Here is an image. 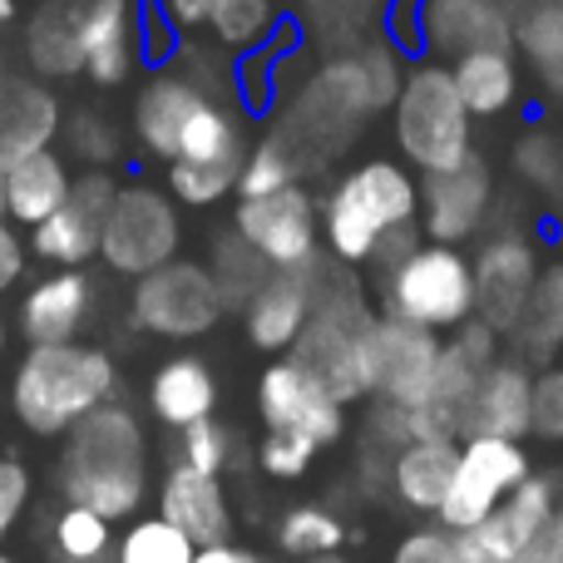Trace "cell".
<instances>
[{"label": "cell", "mask_w": 563, "mask_h": 563, "mask_svg": "<svg viewBox=\"0 0 563 563\" xmlns=\"http://www.w3.org/2000/svg\"><path fill=\"white\" fill-rule=\"evenodd\" d=\"M420 238V174L400 158L371 154L321 194V247L346 267H386Z\"/></svg>", "instance_id": "cell-1"}, {"label": "cell", "mask_w": 563, "mask_h": 563, "mask_svg": "<svg viewBox=\"0 0 563 563\" xmlns=\"http://www.w3.org/2000/svg\"><path fill=\"white\" fill-rule=\"evenodd\" d=\"M59 495H65V505H85L104 515L109 525L139 519L148 499V435L144 420L124 400H104L65 435Z\"/></svg>", "instance_id": "cell-2"}, {"label": "cell", "mask_w": 563, "mask_h": 563, "mask_svg": "<svg viewBox=\"0 0 563 563\" xmlns=\"http://www.w3.org/2000/svg\"><path fill=\"white\" fill-rule=\"evenodd\" d=\"M119 396V366L109 351L85 341L30 346L10 376V410L30 435L59 440L104 400Z\"/></svg>", "instance_id": "cell-3"}, {"label": "cell", "mask_w": 563, "mask_h": 563, "mask_svg": "<svg viewBox=\"0 0 563 563\" xmlns=\"http://www.w3.org/2000/svg\"><path fill=\"white\" fill-rule=\"evenodd\" d=\"M386 114L396 158L410 174H445L475 154V114L465 109L455 79H450V65H440V59H410L396 104Z\"/></svg>", "instance_id": "cell-4"}, {"label": "cell", "mask_w": 563, "mask_h": 563, "mask_svg": "<svg viewBox=\"0 0 563 563\" xmlns=\"http://www.w3.org/2000/svg\"><path fill=\"white\" fill-rule=\"evenodd\" d=\"M376 311L450 336L475 317V267L465 247L416 243L396 263L376 267Z\"/></svg>", "instance_id": "cell-5"}, {"label": "cell", "mask_w": 563, "mask_h": 563, "mask_svg": "<svg viewBox=\"0 0 563 563\" xmlns=\"http://www.w3.org/2000/svg\"><path fill=\"white\" fill-rule=\"evenodd\" d=\"M178 253H184V213L168 198V188H154L144 178L119 184L114 203L99 223V263L134 282L174 263Z\"/></svg>", "instance_id": "cell-6"}, {"label": "cell", "mask_w": 563, "mask_h": 563, "mask_svg": "<svg viewBox=\"0 0 563 563\" xmlns=\"http://www.w3.org/2000/svg\"><path fill=\"white\" fill-rule=\"evenodd\" d=\"M223 317V291H218L208 263H194V257H174V263L134 277V291H129V321L158 341H198Z\"/></svg>", "instance_id": "cell-7"}, {"label": "cell", "mask_w": 563, "mask_h": 563, "mask_svg": "<svg viewBox=\"0 0 563 563\" xmlns=\"http://www.w3.org/2000/svg\"><path fill=\"white\" fill-rule=\"evenodd\" d=\"M499 356H505V336L489 331L485 321L470 317L460 331H450L445 351H440V361H435V376H430L426 400L406 410L410 440H460L470 396H475L485 366Z\"/></svg>", "instance_id": "cell-8"}, {"label": "cell", "mask_w": 563, "mask_h": 563, "mask_svg": "<svg viewBox=\"0 0 563 563\" xmlns=\"http://www.w3.org/2000/svg\"><path fill=\"white\" fill-rule=\"evenodd\" d=\"M445 351V336L416 327L400 317H376L361 331V366H366V400L371 406H420L435 376V361Z\"/></svg>", "instance_id": "cell-9"}, {"label": "cell", "mask_w": 563, "mask_h": 563, "mask_svg": "<svg viewBox=\"0 0 563 563\" xmlns=\"http://www.w3.org/2000/svg\"><path fill=\"white\" fill-rule=\"evenodd\" d=\"M233 233L273 273H297V267H311L327 253L321 247V198L307 184L277 188V194H263V198H238Z\"/></svg>", "instance_id": "cell-10"}, {"label": "cell", "mask_w": 563, "mask_h": 563, "mask_svg": "<svg viewBox=\"0 0 563 563\" xmlns=\"http://www.w3.org/2000/svg\"><path fill=\"white\" fill-rule=\"evenodd\" d=\"M65 10L95 89H124L148 65V0H65Z\"/></svg>", "instance_id": "cell-11"}, {"label": "cell", "mask_w": 563, "mask_h": 563, "mask_svg": "<svg viewBox=\"0 0 563 563\" xmlns=\"http://www.w3.org/2000/svg\"><path fill=\"white\" fill-rule=\"evenodd\" d=\"M534 470L539 465L525 440H460L455 475H450L445 505H440L435 525H445L450 534L479 525V519L505 505Z\"/></svg>", "instance_id": "cell-12"}, {"label": "cell", "mask_w": 563, "mask_h": 563, "mask_svg": "<svg viewBox=\"0 0 563 563\" xmlns=\"http://www.w3.org/2000/svg\"><path fill=\"white\" fill-rule=\"evenodd\" d=\"M495 203H499L495 168L475 148L460 168L420 178V238L445 247L479 243L495 228Z\"/></svg>", "instance_id": "cell-13"}, {"label": "cell", "mask_w": 563, "mask_h": 563, "mask_svg": "<svg viewBox=\"0 0 563 563\" xmlns=\"http://www.w3.org/2000/svg\"><path fill=\"white\" fill-rule=\"evenodd\" d=\"M470 267H475V321H485L489 331L509 341V331L525 317V301L534 291L539 277V243L525 228H489L485 238L470 253Z\"/></svg>", "instance_id": "cell-14"}, {"label": "cell", "mask_w": 563, "mask_h": 563, "mask_svg": "<svg viewBox=\"0 0 563 563\" xmlns=\"http://www.w3.org/2000/svg\"><path fill=\"white\" fill-rule=\"evenodd\" d=\"M257 420L263 430H287V435H307L317 450H331L346 440V406L327 396L291 356H277L257 376Z\"/></svg>", "instance_id": "cell-15"}, {"label": "cell", "mask_w": 563, "mask_h": 563, "mask_svg": "<svg viewBox=\"0 0 563 563\" xmlns=\"http://www.w3.org/2000/svg\"><path fill=\"white\" fill-rule=\"evenodd\" d=\"M559 499H563L559 470H534L499 509H489L479 525L460 529L455 534L460 559L465 563H519L529 539H534L539 529H544V519L559 509Z\"/></svg>", "instance_id": "cell-16"}, {"label": "cell", "mask_w": 563, "mask_h": 563, "mask_svg": "<svg viewBox=\"0 0 563 563\" xmlns=\"http://www.w3.org/2000/svg\"><path fill=\"white\" fill-rule=\"evenodd\" d=\"M119 194V178L109 168H85L69 184V198L59 213H49L40 228H30V253L49 267H85L99 257V223Z\"/></svg>", "instance_id": "cell-17"}, {"label": "cell", "mask_w": 563, "mask_h": 563, "mask_svg": "<svg viewBox=\"0 0 563 563\" xmlns=\"http://www.w3.org/2000/svg\"><path fill=\"white\" fill-rule=\"evenodd\" d=\"M470 49H515V5L509 0H420V55L450 65Z\"/></svg>", "instance_id": "cell-18"}, {"label": "cell", "mask_w": 563, "mask_h": 563, "mask_svg": "<svg viewBox=\"0 0 563 563\" xmlns=\"http://www.w3.org/2000/svg\"><path fill=\"white\" fill-rule=\"evenodd\" d=\"M529 416H534V371L505 351L479 376L460 440H529Z\"/></svg>", "instance_id": "cell-19"}, {"label": "cell", "mask_w": 563, "mask_h": 563, "mask_svg": "<svg viewBox=\"0 0 563 563\" xmlns=\"http://www.w3.org/2000/svg\"><path fill=\"white\" fill-rule=\"evenodd\" d=\"M89 311H95V282L85 267H55L25 287L15 311V327L30 346H59V341H79Z\"/></svg>", "instance_id": "cell-20"}, {"label": "cell", "mask_w": 563, "mask_h": 563, "mask_svg": "<svg viewBox=\"0 0 563 563\" xmlns=\"http://www.w3.org/2000/svg\"><path fill=\"white\" fill-rule=\"evenodd\" d=\"M158 519L184 529L198 549L228 544V539H233V525H238L223 479L203 475V470H188V465H178V460L168 465V475L158 479Z\"/></svg>", "instance_id": "cell-21"}, {"label": "cell", "mask_w": 563, "mask_h": 563, "mask_svg": "<svg viewBox=\"0 0 563 563\" xmlns=\"http://www.w3.org/2000/svg\"><path fill=\"white\" fill-rule=\"evenodd\" d=\"M307 321H311V267L267 273V282L243 307V336L263 356H287Z\"/></svg>", "instance_id": "cell-22"}, {"label": "cell", "mask_w": 563, "mask_h": 563, "mask_svg": "<svg viewBox=\"0 0 563 563\" xmlns=\"http://www.w3.org/2000/svg\"><path fill=\"white\" fill-rule=\"evenodd\" d=\"M144 400H148V416H154L158 426L188 430V426H198V420L218 416L223 390H218V376H213V366H208V356L178 351V356H168L154 366Z\"/></svg>", "instance_id": "cell-23"}, {"label": "cell", "mask_w": 563, "mask_h": 563, "mask_svg": "<svg viewBox=\"0 0 563 563\" xmlns=\"http://www.w3.org/2000/svg\"><path fill=\"white\" fill-rule=\"evenodd\" d=\"M455 455L460 440H406V445H396V455L386 465V495L406 515L435 519L440 505H445L450 475H455Z\"/></svg>", "instance_id": "cell-24"}, {"label": "cell", "mask_w": 563, "mask_h": 563, "mask_svg": "<svg viewBox=\"0 0 563 563\" xmlns=\"http://www.w3.org/2000/svg\"><path fill=\"white\" fill-rule=\"evenodd\" d=\"M59 119H65V104L45 79H10L0 95V164L55 148Z\"/></svg>", "instance_id": "cell-25"}, {"label": "cell", "mask_w": 563, "mask_h": 563, "mask_svg": "<svg viewBox=\"0 0 563 563\" xmlns=\"http://www.w3.org/2000/svg\"><path fill=\"white\" fill-rule=\"evenodd\" d=\"M450 79H455L465 109L479 119H505L525 104V69H519L515 49H470V55L450 59Z\"/></svg>", "instance_id": "cell-26"}, {"label": "cell", "mask_w": 563, "mask_h": 563, "mask_svg": "<svg viewBox=\"0 0 563 563\" xmlns=\"http://www.w3.org/2000/svg\"><path fill=\"white\" fill-rule=\"evenodd\" d=\"M69 184H75V174H69V158L59 148L5 164V223L40 228L49 213L65 208Z\"/></svg>", "instance_id": "cell-27"}, {"label": "cell", "mask_w": 563, "mask_h": 563, "mask_svg": "<svg viewBox=\"0 0 563 563\" xmlns=\"http://www.w3.org/2000/svg\"><path fill=\"white\" fill-rule=\"evenodd\" d=\"M505 351L525 361L529 371L559 361V351H563V257L539 267L534 291H529V301H525V317L509 331Z\"/></svg>", "instance_id": "cell-28"}, {"label": "cell", "mask_w": 563, "mask_h": 563, "mask_svg": "<svg viewBox=\"0 0 563 563\" xmlns=\"http://www.w3.org/2000/svg\"><path fill=\"white\" fill-rule=\"evenodd\" d=\"M20 59L35 69V79L59 85V79H85V59H79V40L69 25L65 0H40L25 20H20Z\"/></svg>", "instance_id": "cell-29"}, {"label": "cell", "mask_w": 563, "mask_h": 563, "mask_svg": "<svg viewBox=\"0 0 563 563\" xmlns=\"http://www.w3.org/2000/svg\"><path fill=\"white\" fill-rule=\"evenodd\" d=\"M515 55L534 69L544 99L563 104V0H519Z\"/></svg>", "instance_id": "cell-30"}, {"label": "cell", "mask_w": 563, "mask_h": 563, "mask_svg": "<svg viewBox=\"0 0 563 563\" xmlns=\"http://www.w3.org/2000/svg\"><path fill=\"white\" fill-rule=\"evenodd\" d=\"M282 30H287V15H282L277 0H218L213 20H208V35L228 59L257 55Z\"/></svg>", "instance_id": "cell-31"}, {"label": "cell", "mask_w": 563, "mask_h": 563, "mask_svg": "<svg viewBox=\"0 0 563 563\" xmlns=\"http://www.w3.org/2000/svg\"><path fill=\"white\" fill-rule=\"evenodd\" d=\"M346 539H351L346 519H341L331 505H291V509H282V519L273 529V544H277V554L287 563L341 554Z\"/></svg>", "instance_id": "cell-32"}, {"label": "cell", "mask_w": 563, "mask_h": 563, "mask_svg": "<svg viewBox=\"0 0 563 563\" xmlns=\"http://www.w3.org/2000/svg\"><path fill=\"white\" fill-rule=\"evenodd\" d=\"M301 158L297 139L287 129H267L257 144H247V158H243V174H238V198H263V194H277V188H291L301 184Z\"/></svg>", "instance_id": "cell-33"}, {"label": "cell", "mask_w": 563, "mask_h": 563, "mask_svg": "<svg viewBox=\"0 0 563 563\" xmlns=\"http://www.w3.org/2000/svg\"><path fill=\"white\" fill-rule=\"evenodd\" d=\"M49 554L55 563H104L114 554V525L85 505H65L49 519Z\"/></svg>", "instance_id": "cell-34"}, {"label": "cell", "mask_w": 563, "mask_h": 563, "mask_svg": "<svg viewBox=\"0 0 563 563\" xmlns=\"http://www.w3.org/2000/svg\"><path fill=\"white\" fill-rule=\"evenodd\" d=\"M198 544L174 529L168 519L148 515V519H129V529L114 539V563H194Z\"/></svg>", "instance_id": "cell-35"}, {"label": "cell", "mask_w": 563, "mask_h": 563, "mask_svg": "<svg viewBox=\"0 0 563 563\" xmlns=\"http://www.w3.org/2000/svg\"><path fill=\"white\" fill-rule=\"evenodd\" d=\"M208 273H213L218 291H223L228 311H243V307H247V297H253V291L263 287V282H267V273H273V267H267L263 257H257L253 247H247L243 238H238L233 228H228V233L218 238L213 257H208Z\"/></svg>", "instance_id": "cell-36"}, {"label": "cell", "mask_w": 563, "mask_h": 563, "mask_svg": "<svg viewBox=\"0 0 563 563\" xmlns=\"http://www.w3.org/2000/svg\"><path fill=\"white\" fill-rule=\"evenodd\" d=\"M519 184L534 188L539 198H563V134L559 129H525L509 148Z\"/></svg>", "instance_id": "cell-37"}, {"label": "cell", "mask_w": 563, "mask_h": 563, "mask_svg": "<svg viewBox=\"0 0 563 563\" xmlns=\"http://www.w3.org/2000/svg\"><path fill=\"white\" fill-rule=\"evenodd\" d=\"M59 139H65V148L75 154V164H85V168H109L119 154H124V134H119V124L109 114H99V109H89V104L65 109V119H59Z\"/></svg>", "instance_id": "cell-38"}, {"label": "cell", "mask_w": 563, "mask_h": 563, "mask_svg": "<svg viewBox=\"0 0 563 563\" xmlns=\"http://www.w3.org/2000/svg\"><path fill=\"white\" fill-rule=\"evenodd\" d=\"M243 164H164V188L178 208H213L238 198Z\"/></svg>", "instance_id": "cell-39"}, {"label": "cell", "mask_w": 563, "mask_h": 563, "mask_svg": "<svg viewBox=\"0 0 563 563\" xmlns=\"http://www.w3.org/2000/svg\"><path fill=\"white\" fill-rule=\"evenodd\" d=\"M238 455V430L223 426L218 416L198 420V426L178 430V465L188 470H203V475H228V465H233Z\"/></svg>", "instance_id": "cell-40"}, {"label": "cell", "mask_w": 563, "mask_h": 563, "mask_svg": "<svg viewBox=\"0 0 563 563\" xmlns=\"http://www.w3.org/2000/svg\"><path fill=\"white\" fill-rule=\"evenodd\" d=\"M321 450L311 445L307 435H287V430H267L263 445H257V470H263L267 479H277V485H291V479H301L311 465H317Z\"/></svg>", "instance_id": "cell-41"}, {"label": "cell", "mask_w": 563, "mask_h": 563, "mask_svg": "<svg viewBox=\"0 0 563 563\" xmlns=\"http://www.w3.org/2000/svg\"><path fill=\"white\" fill-rule=\"evenodd\" d=\"M529 440H539V445H563V356L534 371V416H529Z\"/></svg>", "instance_id": "cell-42"}, {"label": "cell", "mask_w": 563, "mask_h": 563, "mask_svg": "<svg viewBox=\"0 0 563 563\" xmlns=\"http://www.w3.org/2000/svg\"><path fill=\"white\" fill-rule=\"evenodd\" d=\"M301 5H307L311 15L327 20L331 45H341V49L361 45V40H366L371 15H380V10H386L380 0H301Z\"/></svg>", "instance_id": "cell-43"}, {"label": "cell", "mask_w": 563, "mask_h": 563, "mask_svg": "<svg viewBox=\"0 0 563 563\" xmlns=\"http://www.w3.org/2000/svg\"><path fill=\"white\" fill-rule=\"evenodd\" d=\"M390 563H465L460 559V544L445 525L426 519V525H410L406 534L390 549Z\"/></svg>", "instance_id": "cell-44"}, {"label": "cell", "mask_w": 563, "mask_h": 563, "mask_svg": "<svg viewBox=\"0 0 563 563\" xmlns=\"http://www.w3.org/2000/svg\"><path fill=\"white\" fill-rule=\"evenodd\" d=\"M30 505V470L15 455H0V544L15 529L20 509Z\"/></svg>", "instance_id": "cell-45"}, {"label": "cell", "mask_w": 563, "mask_h": 563, "mask_svg": "<svg viewBox=\"0 0 563 563\" xmlns=\"http://www.w3.org/2000/svg\"><path fill=\"white\" fill-rule=\"evenodd\" d=\"M380 35L406 59L420 55V0H386V10H380Z\"/></svg>", "instance_id": "cell-46"}, {"label": "cell", "mask_w": 563, "mask_h": 563, "mask_svg": "<svg viewBox=\"0 0 563 563\" xmlns=\"http://www.w3.org/2000/svg\"><path fill=\"white\" fill-rule=\"evenodd\" d=\"M148 10H154L178 40H188V35H198V30H208L218 0H148Z\"/></svg>", "instance_id": "cell-47"}, {"label": "cell", "mask_w": 563, "mask_h": 563, "mask_svg": "<svg viewBox=\"0 0 563 563\" xmlns=\"http://www.w3.org/2000/svg\"><path fill=\"white\" fill-rule=\"evenodd\" d=\"M519 563H563V499H559L554 515L544 519V529L529 539V549L519 554Z\"/></svg>", "instance_id": "cell-48"}, {"label": "cell", "mask_w": 563, "mask_h": 563, "mask_svg": "<svg viewBox=\"0 0 563 563\" xmlns=\"http://www.w3.org/2000/svg\"><path fill=\"white\" fill-rule=\"evenodd\" d=\"M25 257H30V243L15 233V223L0 218V291L15 287V282L25 277Z\"/></svg>", "instance_id": "cell-49"}, {"label": "cell", "mask_w": 563, "mask_h": 563, "mask_svg": "<svg viewBox=\"0 0 563 563\" xmlns=\"http://www.w3.org/2000/svg\"><path fill=\"white\" fill-rule=\"evenodd\" d=\"M194 563H267V559L257 554V549H243V544H233V539H228V544H208V549H198Z\"/></svg>", "instance_id": "cell-50"}, {"label": "cell", "mask_w": 563, "mask_h": 563, "mask_svg": "<svg viewBox=\"0 0 563 563\" xmlns=\"http://www.w3.org/2000/svg\"><path fill=\"white\" fill-rule=\"evenodd\" d=\"M15 25V0H0V35Z\"/></svg>", "instance_id": "cell-51"}, {"label": "cell", "mask_w": 563, "mask_h": 563, "mask_svg": "<svg viewBox=\"0 0 563 563\" xmlns=\"http://www.w3.org/2000/svg\"><path fill=\"white\" fill-rule=\"evenodd\" d=\"M5 341H10V327H5V311H0V356H5Z\"/></svg>", "instance_id": "cell-52"}, {"label": "cell", "mask_w": 563, "mask_h": 563, "mask_svg": "<svg viewBox=\"0 0 563 563\" xmlns=\"http://www.w3.org/2000/svg\"><path fill=\"white\" fill-rule=\"evenodd\" d=\"M0 218H5V164H0Z\"/></svg>", "instance_id": "cell-53"}, {"label": "cell", "mask_w": 563, "mask_h": 563, "mask_svg": "<svg viewBox=\"0 0 563 563\" xmlns=\"http://www.w3.org/2000/svg\"><path fill=\"white\" fill-rule=\"evenodd\" d=\"M5 85H10V75H5V55H0V95H5Z\"/></svg>", "instance_id": "cell-54"}, {"label": "cell", "mask_w": 563, "mask_h": 563, "mask_svg": "<svg viewBox=\"0 0 563 563\" xmlns=\"http://www.w3.org/2000/svg\"><path fill=\"white\" fill-rule=\"evenodd\" d=\"M307 563H346L341 554H327V559H307Z\"/></svg>", "instance_id": "cell-55"}, {"label": "cell", "mask_w": 563, "mask_h": 563, "mask_svg": "<svg viewBox=\"0 0 563 563\" xmlns=\"http://www.w3.org/2000/svg\"><path fill=\"white\" fill-rule=\"evenodd\" d=\"M0 563H15V559H5V554H0Z\"/></svg>", "instance_id": "cell-56"}]
</instances>
